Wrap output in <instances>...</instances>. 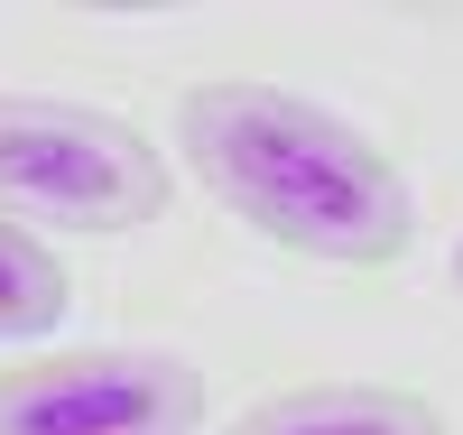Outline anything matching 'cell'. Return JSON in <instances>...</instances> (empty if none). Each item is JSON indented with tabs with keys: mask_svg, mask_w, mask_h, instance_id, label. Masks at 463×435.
<instances>
[{
	"mask_svg": "<svg viewBox=\"0 0 463 435\" xmlns=\"http://www.w3.org/2000/svg\"><path fill=\"white\" fill-rule=\"evenodd\" d=\"M176 157L260 241L325 269H390L417 241V194L362 121L260 74H204L176 93Z\"/></svg>",
	"mask_w": 463,
	"mask_h": 435,
	"instance_id": "1",
	"label": "cell"
},
{
	"mask_svg": "<svg viewBox=\"0 0 463 435\" xmlns=\"http://www.w3.org/2000/svg\"><path fill=\"white\" fill-rule=\"evenodd\" d=\"M0 213L28 232H139L167 213V148L130 111L0 93Z\"/></svg>",
	"mask_w": 463,
	"mask_h": 435,
	"instance_id": "2",
	"label": "cell"
},
{
	"mask_svg": "<svg viewBox=\"0 0 463 435\" xmlns=\"http://www.w3.org/2000/svg\"><path fill=\"white\" fill-rule=\"evenodd\" d=\"M204 362L158 343H84L0 362V435H204Z\"/></svg>",
	"mask_w": 463,
	"mask_h": 435,
	"instance_id": "3",
	"label": "cell"
},
{
	"mask_svg": "<svg viewBox=\"0 0 463 435\" xmlns=\"http://www.w3.org/2000/svg\"><path fill=\"white\" fill-rule=\"evenodd\" d=\"M232 435H445L436 399L390 380H306V389H269L260 408L232 417Z\"/></svg>",
	"mask_w": 463,
	"mask_h": 435,
	"instance_id": "4",
	"label": "cell"
},
{
	"mask_svg": "<svg viewBox=\"0 0 463 435\" xmlns=\"http://www.w3.org/2000/svg\"><path fill=\"white\" fill-rule=\"evenodd\" d=\"M65 306H74L65 260L37 241L28 222L0 213V343H37V334H56V325H65Z\"/></svg>",
	"mask_w": 463,
	"mask_h": 435,
	"instance_id": "5",
	"label": "cell"
},
{
	"mask_svg": "<svg viewBox=\"0 0 463 435\" xmlns=\"http://www.w3.org/2000/svg\"><path fill=\"white\" fill-rule=\"evenodd\" d=\"M454 288H463V241H454Z\"/></svg>",
	"mask_w": 463,
	"mask_h": 435,
	"instance_id": "6",
	"label": "cell"
}]
</instances>
